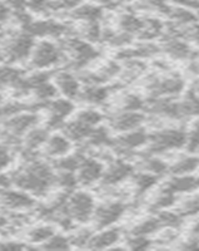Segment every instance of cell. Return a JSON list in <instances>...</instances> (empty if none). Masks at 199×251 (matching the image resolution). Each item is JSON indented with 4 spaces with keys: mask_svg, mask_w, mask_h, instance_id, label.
<instances>
[{
    "mask_svg": "<svg viewBox=\"0 0 199 251\" xmlns=\"http://www.w3.org/2000/svg\"><path fill=\"white\" fill-rule=\"evenodd\" d=\"M71 149V141L64 136V134H54L48 138L45 142V153L50 157L66 156L69 153Z\"/></svg>",
    "mask_w": 199,
    "mask_h": 251,
    "instance_id": "obj_26",
    "label": "cell"
},
{
    "mask_svg": "<svg viewBox=\"0 0 199 251\" xmlns=\"http://www.w3.org/2000/svg\"><path fill=\"white\" fill-rule=\"evenodd\" d=\"M122 239V230L119 227H107L102 228V231L98 234L91 235L87 248L102 250V249H111L119 243Z\"/></svg>",
    "mask_w": 199,
    "mask_h": 251,
    "instance_id": "obj_18",
    "label": "cell"
},
{
    "mask_svg": "<svg viewBox=\"0 0 199 251\" xmlns=\"http://www.w3.org/2000/svg\"><path fill=\"white\" fill-rule=\"evenodd\" d=\"M167 17L177 25H191V24L197 23L198 17L194 13V10L183 6H169Z\"/></svg>",
    "mask_w": 199,
    "mask_h": 251,
    "instance_id": "obj_30",
    "label": "cell"
},
{
    "mask_svg": "<svg viewBox=\"0 0 199 251\" xmlns=\"http://www.w3.org/2000/svg\"><path fill=\"white\" fill-rule=\"evenodd\" d=\"M159 47L160 51L173 60H194L198 57V51L194 50L187 40L180 38L164 37Z\"/></svg>",
    "mask_w": 199,
    "mask_h": 251,
    "instance_id": "obj_10",
    "label": "cell"
},
{
    "mask_svg": "<svg viewBox=\"0 0 199 251\" xmlns=\"http://www.w3.org/2000/svg\"><path fill=\"white\" fill-rule=\"evenodd\" d=\"M10 17V9L5 4L0 3V22H5Z\"/></svg>",
    "mask_w": 199,
    "mask_h": 251,
    "instance_id": "obj_48",
    "label": "cell"
},
{
    "mask_svg": "<svg viewBox=\"0 0 199 251\" xmlns=\"http://www.w3.org/2000/svg\"><path fill=\"white\" fill-rule=\"evenodd\" d=\"M37 121L38 117L33 113L18 114V116L10 118V120L5 123V128L12 136L19 137L22 134L26 133L29 129L33 128L35 126V123H37Z\"/></svg>",
    "mask_w": 199,
    "mask_h": 251,
    "instance_id": "obj_22",
    "label": "cell"
},
{
    "mask_svg": "<svg viewBox=\"0 0 199 251\" xmlns=\"http://www.w3.org/2000/svg\"><path fill=\"white\" fill-rule=\"evenodd\" d=\"M33 91L35 93V97L39 100H43V102H49V100H54L58 94L57 87L53 86L51 83H49V80L37 86Z\"/></svg>",
    "mask_w": 199,
    "mask_h": 251,
    "instance_id": "obj_42",
    "label": "cell"
},
{
    "mask_svg": "<svg viewBox=\"0 0 199 251\" xmlns=\"http://www.w3.org/2000/svg\"><path fill=\"white\" fill-rule=\"evenodd\" d=\"M63 50L49 40L35 44L30 54V64L35 69H45L62 62Z\"/></svg>",
    "mask_w": 199,
    "mask_h": 251,
    "instance_id": "obj_7",
    "label": "cell"
},
{
    "mask_svg": "<svg viewBox=\"0 0 199 251\" xmlns=\"http://www.w3.org/2000/svg\"><path fill=\"white\" fill-rule=\"evenodd\" d=\"M0 201L4 206L13 210H23L34 206V200L23 191H12V190H1Z\"/></svg>",
    "mask_w": 199,
    "mask_h": 251,
    "instance_id": "obj_20",
    "label": "cell"
},
{
    "mask_svg": "<svg viewBox=\"0 0 199 251\" xmlns=\"http://www.w3.org/2000/svg\"><path fill=\"white\" fill-rule=\"evenodd\" d=\"M164 24L159 19H144L142 30L137 35L138 39L144 40V42H151V40L156 39L162 37L164 33Z\"/></svg>",
    "mask_w": 199,
    "mask_h": 251,
    "instance_id": "obj_31",
    "label": "cell"
},
{
    "mask_svg": "<svg viewBox=\"0 0 199 251\" xmlns=\"http://www.w3.org/2000/svg\"><path fill=\"white\" fill-rule=\"evenodd\" d=\"M159 178V176H155V175L149 174V172H134L131 177L134 194L137 196H142V195L147 194L148 191H151L152 188L158 185Z\"/></svg>",
    "mask_w": 199,
    "mask_h": 251,
    "instance_id": "obj_23",
    "label": "cell"
},
{
    "mask_svg": "<svg viewBox=\"0 0 199 251\" xmlns=\"http://www.w3.org/2000/svg\"><path fill=\"white\" fill-rule=\"evenodd\" d=\"M187 132L183 127H163L149 132L148 142L142 154L160 156L163 153L184 149Z\"/></svg>",
    "mask_w": 199,
    "mask_h": 251,
    "instance_id": "obj_2",
    "label": "cell"
},
{
    "mask_svg": "<svg viewBox=\"0 0 199 251\" xmlns=\"http://www.w3.org/2000/svg\"><path fill=\"white\" fill-rule=\"evenodd\" d=\"M199 170L198 154H182L176 158L173 162L168 163V174L172 176H182V175H192Z\"/></svg>",
    "mask_w": 199,
    "mask_h": 251,
    "instance_id": "obj_19",
    "label": "cell"
},
{
    "mask_svg": "<svg viewBox=\"0 0 199 251\" xmlns=\"http://www.w3.org/2000/svg\"><path fill=\"white\" fill-rule=\"evenodd\" d=\"M178 103L183 121L199 117V94L196 91L189 89L185 92Z\"/></svg>",
    "mask_w": 199,
    "mask_h": 251,
    "instance_id": "obj_24",
    "label": "cell"
},
{
    "mask_svg": "<svg viewBox=\"0 0 199 251\" xmlns=\"http://www.w3.org/2000/svg\"><path fill=\"white\" fill-rule=\"evenodd\" d=\"M147 114L143 111H117L109 118V128L118 133L133 131L143 127Z\"/></svg>",
    "mask_w": 199,
    "mask_h": 251,
    "instance_id": "obj_8",
    "label": "cell"
},
{
    "mask_svg": "<svg viewBox=\"0 0 199 251\" xmlns=\"http://www.w3.org/2000/svg\"><path fill=\"white\" fill-rule=\"evenodd\" d=\"M10 161H12V156H10L8 150L3 146H0V172L5 169L6 166L10 163Z\"/></svg>",
    "mask_w": 199,
    "mask_h": 251,
    "instance_id": "obj_47",
    "label": "cell"
},
{
    "mask_svg": "<svg viewBox=\"0 0 199 251\" xmlns=\"http://www.w3.org/2000/svg\"><path fill=\"white\" fill-rule=\"evenodd\" d=\"M46 108L49 111L48 127L49 128H59L64 125L66 118H68L73 111L74 104L70 100H51L46 102Z\"/></svg>",
    "mask_w": 199,
    "mask_h": 251,
    "instance_id": "obj_15",
    "label": "cell"
},
{
    "mask_svg": "<svg viewBox=\"0 0 199 251\" xmlns=\"http://www.w3.org/2000/svg\"><path fill=\"white\" fill-rule=\"evenodd\" d=\"M127 208H128V205L123 200H117V199L107 201V202L94 207L90 219L94 224V227L98 230L111 227V225H114L122 219Z\"/></svg>",
    "mask_w": 199,
    "mask_h": 251,
    "instance_id": "obj_5",
    "label": "cell"
},
{
    "mask_svg": "<svg viewBox=\"0 0 199 251\" xmlns=\"http://www.w3.org/2000/svg\"><path fill=\"white\" fill-rule=\"evenodd\" d=\"M111 141V137L109 129L107 127H103V126H97L91 129L86 142L90 147H104V146H109Z\"/></svg>",
    "mask_w": 199,
    "mask_h": 251,
    "instance_id": "obj_36",
    "label": "cell"
},
{
    "mask_svg": "<svg viewBox=\"0 0 199 251\" xmlns=\"http://www.w3.org/2000/svg\"><path fill=\"white\" fill-rule=\"evenodd\" d=\"M149 132L143 127L133 131L119 133L115 138H111L109 147L113 150L114 153H117L120 158H128L134 156L137 150L144 149V146L148 142Z\"/></svg>",
    "mask_w": 199,
    "mask_h": 251,
    "instance_id": "obj_4",
    "label": "cell"
},
{
    "mask_svg": "<svg viewBox=\"0 0 199 251\" xmlns=\"http://www.w3.org/2000/svg\"><path fill=\"white\" fill-rule=\"evenodd\" d=\"M109 97V89L106 87H102L99 84H90L84 89H80V93L78 96V100L82 102L90 103V104H102L106 102Z\"/></svg>",
    "mask_w": 199,
    "mask_h": 251,
    "instance_id": "obj_28",
    "label": "cell"
},
{
    "mask_svg": "<svg viewBox=\"0 0 199 251\" xmlns=\"http://www.w3.org/2000/svg\"><path fill=\"white\" fill-rule=\"evenodd\" d=\"M55 87L68 100H75L80 93L79 80L69 72H60L55 75Z\"/></svg>",
    "mask_w": 199,
    "mask_h": 251,
    "instance_id": "obj_21",
    "label": "cell"
},
{
    "mask_svg": "<svg viewBox=\"0 0 199 251\" xmlns=\"http://www.w3.org/2000/svg\"><path fill=\"white\" fill-rule=\"evenodd\" d=\"M49 132L45 128H31L26 132L25 151H35L48 141Z\"/></svg>",
    "mask_w": 199,
    "mask_h": 251,
    "instance_id": "obj_35",
    "label": "cell"
},
{
    "mask_svg": "<svg viewBox=\"0 0 199 251\" xmlns=\"http://www.w3.org/2000/svg\"><path fill=\"white\" fill-rule=\"evenodd\" d=\"M103 118H104V116L99 111H95V109H84V111H80L75 116V120L80 121V122L89 126V127H97L102 122Z\"/></svg>",
    "mask_w": 199,
    "mask_h": 251,
    "instance_id": "obj_41",
    "label": "cell"
},
{
    "mask_svg": "<svg viewBox=\"0 0 199 251\" xmlns=\"http://www.w3.org/2000/svg\"><path fill=\"white\" fill-rule=\"evenodd\" d=\"M134 167L131 162L124 158H117L109 163L108 167H104V172L100 178L103 186H117L125 180H129L134 174Z\"/></svg>",
    "mask_w": 199,
    "mask_h": 251,
    "instance_id": "obj_9",
    "label": "cell"
},
{
    "mask_svg": "<svg viewBox=\"0 0 199 251\" xmlns=\"http://www.w3.org/2000/svg\"><path fill=\"white\" fill-rule=\"evenodd\" d=\"M66 30L64 24H60L55 20H38L25 26V31L31 37H60Z\"/></svg>",
    "mask_w": 199,
    "mask_h": 251,
    "instance_id": "obj_16",
    "label": "cell"
},
{
    "mask_svg": "<svg viewBox=\"0 0 199 251\" xmlns=\"http://www.w3.org/2000/svg\"><path fill=\"white\" fill-rule=\"evenodd\" d=\"M94 207V199L88 192L75 191L66 197V211L73 221L83 224L90 221Z\"/></svg>",
    "mask_w": 199,
    "mask_h": 251,
    "instance_id": "obj_6",
    "label": "cell"
},
{
    "mask_svg": "<svg viewBox=\"0 0 199 251\" xmlns=\"http://www.w3.org/2000/svg\"><path fill=\"white\" fill-rule=\"evenodd\" d=\"M143 24H144V19H140V18L135 17L133 14H122L118 19V26H119V30L125 31L128 34L133 35V37H137L139 34V31L142 30Z\"/></svg>",
    "mask_w": 199,
    "mask_h": 251,
    "instance_id": "obj_32",
    "label": "cell"
},
{
    "mask_svg": "<svg viewBox=\"0 0 199 251\" xmlns=\"http://www.w3.org/2000/svg\"><path fill=\"white\" fill-rule=\"evenodd\" d=\"M0 248L3 249H22L24 248L23 245H20V244H15V243H6V244H1Z\"/></svg>",
    "mask_w": 199,
    "mask_h": 251,
    "instance_id": "obj_49",
    "label": "cell"
},
{
    "mask_svg": "<svg viewBox=\"0 0 199 251\" xmlns=\"http://www.w3.org/2000/svg\"><path fill=\"white\" fill-rule=\"evenodd\" d=\"M104 172V165L97 158L86 156L77 170L78 183L84 186H90L97 181H100Z\"/></svg>",
    "mask_w": 199,
    "mask_h": 251,
    "instance_id": "obj_14",
    "label": "cell"
},
{
    "mask_svg": "<svg viewBox=\"0 0 199 251\" xmlns=\"http://www.w3.org/2000/svg\"><path fill=\"white\" fill-rule=\"evenodd\" d=\"M160 53V47L151 42H143L134 47H124L119 48V50L115 54V59L123 60H140L147 59V58H153Z\"/></svg>",
    "mask_w": 199,
    "mask_h": 251,
    "instance_id": "obj_13",
    "label": "cell"
},
{
    "mask_svg": "<svg viewBox=\"0 0 199 251\" xmlns=\"http://www.w3.org/2000/svg\"><path fill=\"white\" fill-rule=\"evenodd\" d=\"M10 181L22 191L43 196L55 183V174L53 167L48 163L35 158H29L28 165L14 172L10 177Z\"/></svg>",
    "mask_w": 199,
    "mask_h": 251,
    "instance_id": "obj_1",
    "label": "cell"
},
{
    "mask_svg": "<svg viewBox=\"0 0 199 251\" xmlns=\"http://www.w3.org/2000/svg\"><path fill=\"white\" fill-rule=\"evenodd\" d=\"M73 17L83 22H99L100 18L103 17V12L99 6L86 4V5H78L77 8L73 9Z\"/></svg>",
    "mask_w": 199,
    "mask_h": 251,
    "instance_id": "obj_34",
    "label": "cell"
},
{
    "mask_svg": "<svg viewBox=\"0 0 199 251\" xmlns=\"http://www.w3.org/2000/svg\"><path fill=\"white\" fill-rule=\"evenodd\" d=\"M187 196L180 200L179 202H176L177 206L174 211H177L183 219L185 217H193L199 215V190L198 191L185 194Z\"/></svg>",
    "mask_w": 199,
    "mask_h": 251,
    "instance_id": "obj_27",
    "label": "cell"
},
{
    "mask_svg": "<svg viewBox=\"0 0 199 251\" xmlns=\"http://www.w3.org/2000/svg\"><path fill=\"white\" fill-rule=\"evenodd\" d=\"M70 239L63 236V235L54 234L44 243L43 248L48 249V250H66V249H70Z\"/></svg>",
    "mask_w": 199,
    "mask_h": 251,
    "instance_id": "obj_45",
    "label": "cell"
},
{
    "mask_svg": "<svg viewBox=\"0 0 199 251\" xmlns=\"http://www.w3.org/2000/svg\"><path fill=\"white\" fill-rule=\"evenodd\" d=\"M163 186L174 195L191 194L199 190V176H194L193 174L172 176L168 181L163 183Z\"/></svg>",
    "mask_w": 199,
    "mask_h": 251,
    "instance_id": "obj_17",
    "label": "cell"
},
{
    "mask_svg": "<svg viewBox=\"0 0 199 251\" xmlns=\"http://www.w3.org/2000/svg\"><path fill=\"white\" fill-rule=\"evenodd\" d=\"M94 232L90 231V230H88V228L79 230V231H78L77 234H75L74 236L70 239V244L71 245L74 244V245H77V246H87Z\"/></svg>",
    "mask_w": 199,
    "mask_h": 251,
    "instance_id": "obj_46",
    "label": "cell"
},
{
    "mask_svg": "<svg viewBox=\"0 0 199 251\" xmlns=\"http://www.w3.org/2000/svg\"><path fill=\"white\" fill-rule=\"evenodd\" d=\"M55 185L62 187L66 192L73 191L78 185V178L75 172L59 171L55 174Z\"/></svg>",
    "mask_w": 199,
    "mask_h": 251,
    "instance_id": "obj_39",
    "label": "cell"
},
{
    "mask_svg": "<svg viewBox=\"0 0 199 251\" xmlns=\"http://www.w3.org/2000/svg\"><path fill=\"white\" fill-rule=\"evenodd\" d=\"M192 89H193V91H196L197 93L199 94V79H197L196 82L193 83V87H192Z\"/></svg>",
    "mask_w": 199,
    "mask_h": 251,
    "instance_id": "obj_50",
    "label": "cell"
},
{
    "mask_svg": "<svg viewBox=\"0 0 199 251\" xmlns=\"http://www.w3.org/2000/svg\"><path fill=\"white\" fill-rule=\"evenodd\" d=\"M86 154L82 152H77L74 154H66V156L59 157L54 163V167L58 171H69V172H77L79 169L80 163Z\"/></svg>",
    "mask_w": 199,
    "mask_h": 251,
    "instance_id": "obj_33",
    "label": "cell"
},
{
    "mask_svg": "<svg viewBox=\"0 0 199 251\" xmlns=\"http://www.w3.org/2000/svg\"><path fill=\"white\" fill-rule=\"evenodd\" d=\"M164 226L160 221L158 215H153V216H148L145 219L140 220L138 223L134 224L131 228H129V235H138V236H149L155 232L163 230Z\"/></svg>",
    "mask_w": 199,
    "mask_h": 251,
    "instance_id": "obj_25",
    "label": "cell"
},
{
    "mask_svg": "<svg viewBox=\"0 0 199 251\" xmlns=\"http://www.w3.org/2000/svg\"><path fill=\"white\" fill-rule=\"evenodd\" d=\"M142 156L143 158L139 162L140 171L149 172V174L159 177L168 174V162L167 161L159 158V156H145V154H142Z\"/></svg>",
    "mask_w": 199,
    "mask_h": 251,
    "instance_id": "obj_29",
    "label": "cell"
},
{
    "mask_svg": "<svg viewBox=\"0 0 199 251\" xmlns=\"http://www.w3.org/2000/svg\"><path fill=\"white\" fill-rule=\"evenodd\" d=\"M34 40L29 33H22L13 38L5 48V55L10 62H20L25 60L30 57L33 48H34Z\"/></svg>",
    "mask_w": 199,
    "mask_h": 251,
    "instance_id": "obj_12",
    "label": "cell"
},
{
    "mask_svg": "<svg viewBox=\"0 0 199 251\" xmlns=\"http://www.w3.org/2000/svg\"><path fill=\"white\" fill-rule=\"evenodd\" d=\"M64 48L71 54L74 63L78 67H82L87 63L95 60L99 57V51L94 48L87 40L79 39V38H70L66 40Z\"/></svg>",
    "mask_w": 199,
    "mask_h": 251,
    "instance_id": "obj_11",
    "label": "cell"
},
{
    "mask_svg": "<svg viewBox=\"0 0 199 251\" xmlns=\"http://www.w3.org/2000/svg\"><path fill=\"white\" fill-rule=\"evenodd\" d=\"M23 78V73L12 67H0V87H14Z\"/></svg>",
    "mask_w": 199,
    "mask_h": 251,
    "instance_id": "obj_40",
    "label": "cell"
},
{
    "mask_svg": "<svg viewBox=\"0 0 199 251\" xmlns=\"http://www.w3.org/2000/svg\"><path fill=\"white\" fill-rule=\"evenodd\" d=\"M53 235H54V228L51 227V226H38V227L33 228V230L29 232V240H30V243L44 244L46 240L50 239Z\"/></svg>",
    "mask_w": 199,
    "mask_h": 251,
    "instance_id": "obj_43",
    "label": "cell"
},
{
    "mask_svg": "<svg viewBox=\"0 0 199 251\" xmlns=\"http://www.w3.org/2000/svg\"><path fill=\"white\" fill-rule=\"evenodd\" d=\"M145 106V100L135 93L124 94L119 100V111H143Z\"/></svg>",
    "mask_w": 199,
    "mask_h": 251,
    "instance_id": "obj_37",
    "label": "cell"
},
{
    "mask_svg": "<svg viewBox=\"0 0 199 251\" xmlns=\"http://www.w3.org/2000/svg\"><path fill=\"white\" fill-rule=\"evenodd\" d=\"M185 82L179 75L172 73L164 75H153L145 80L144 88L148 98L176 97L183 92Z\"/></svg>",
    "mask_w": 199,
    "mask_h": 251,
    "instance_id": "obj_3",
    "label": "cell"
},
{
    "mask_svg": "<svg viewBox=\"0 0 199 251\" xmlns=\"http://www.w3.org/2000/svg\"><path fill=\"white\" fill-rule=\"evenodd\" d=\"M185 132H187V141L184 149L187 150L188 153H196L199 151V117L191 123Z\"/></svg>",
    "mask_w": 199,
    "mask_h": 251,
    "instance_id": "obj_38",
    "label": "cell"
},
{
    "mask_svg": "<svg viewBox=\"0 0 199 251\" xmlns=\"http://www.w3.org/2000/svg\"><path fill=\"white\" fill-rule=\"evenodd\" d=\"M152 248V240L148 236H138V235H129L125 240V249L131 250H147Z\"/></svg>",
    "mask_w": 199,
    "mask_h": 251,
    "instance_id": "obj_44",
    "label": "cell"
}]
</instances>
